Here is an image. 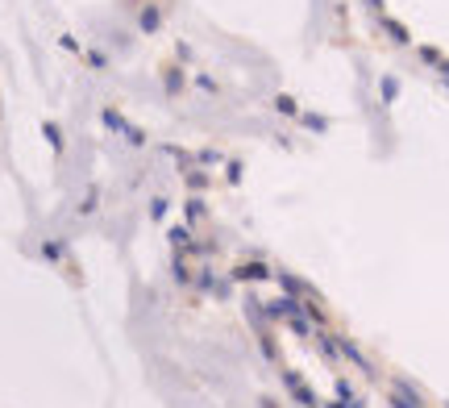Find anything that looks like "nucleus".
Instances as JSON below:
<instances>
[{
  "label": "nucleus",
  "mask_w": 449,
  "mask_h": 408,
  "mask_svg": "<svg viewBox=\"0 0 449 408\" xmlns=\"http://www.w3.org/2000/svg\"><path fill=\"white\" fill-rule=\"evenodd\" d=\"M396 408H416V400L407 396L404 388H396Z\"/></svg>",
  "instance_id": "nucleus-1"
}]
</instances>
